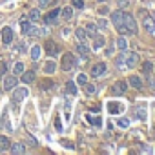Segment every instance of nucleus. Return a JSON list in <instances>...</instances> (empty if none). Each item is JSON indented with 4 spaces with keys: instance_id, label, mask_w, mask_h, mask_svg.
<instances>
[{
    "instance_id": "nucleus-1",
    "label": "nucleus",
    "mask_w": 155,
    "mask_h": 155,
    "mask_svg": "<svg viewBox=\"0 0 155 155\" xmlns=\"http://www.w3.org/2000/svg\"><path fill=\"white\" fill-rule=\"evenodd\" d=\"M111 24L115 26L119 35H126V31H124V11H120V9L113 11L111 13Z\"/></svg>"
},
{
    "instance_id": "nucleus-2",
    "label": "nucleus",
    "mask_w": 155,
    "mask_h": 155,
    "mask_svg": "<svg viewBox=\"0 0 155 155\" xmlns=\"http://www.w3.org/2000/svg\"><path fill=\"white\" fill-rule=\"evenodd\" d=\"M124 31L126 35H137V22L130 13H124Z\"/></svg>"
},
{
    "instance_id": "nucleus-3",
    "label": "nucleus",
    "mask_w": 155,
    "mask_h": 155,
    "mask_svg": "<svg viewBox=\"0 0 155 155\" xmlns=\"http://www.w3.org/2000/svg\"><path fill=\"white\" fill-rule=\"evenodd\" d=\"M77 64V60H75V57H73V53H66L64 57H62V62H60V68L64 69V71H69L73 66Z\"/></svg>"
},
{
    "instance_id": "nucleus-4",
    "label": "nucleus",
    "mask_w": 155,
    "mask_h": 155,
    "mask_svg": "<svg viewBox=\"0 0 155 155\" xmlns=\"http://www.w3.org/2000/svg\"><path fill=\"white\" fill-rule=\"evenodd\" d=\"M142 28L148 31V33H155V20H153V17L151 15H144L142 17Z\"/></svg>"
},
{
    "instance_id": "nucleus-5",
    "label": "nucleus",
    "mask_w": 155,
    "mask_h": 155,
    "mask_svg": "<svg viewBox=\"0 0 155 155\" xmlns=\"http://www.w3.org/2000/svg\"><path fill=\"white\" fill-rule=\"evenodd\" d=\"M111 91H113L115 95H124V93L128 91V82H126V81H117V82L113 84Z\"/></svg>"
},
{
    "instance_id": "nucleus-6",
    "label": "nucleus",
    "mask_w": 155,
    "mask_h": 155,
    "mask_svg": "<svg viewBox=\"0 0 155 155\" xmlns=\"http://www.w3.org/2000/svg\"><path fill=\"white\" fill-rule=\"evenodd\" d=\"M44 49H46V53H48L49 57H55V55H58V51H60L58 44H55L53 40H48V42L44 44Z\"/></svg>"
},
{
    "instance_id": "nucleus-7",
    "label": "nucleus",
    "mask_w": 155,
    "mask_h": 155,
    "mask_svg": "<svg viewBox=\"0 0 155 155\" xmlns=\"http://www.w3.org/2000/svg\"><path fill=\"white\" fill-rule=\"evenodd\" d=\"M26 95H28V90H26V88H17V90H15V93H13V99H11V102L15 104V108L18 106V101H22Z\"/></svg>"
},
{
    "instance_id": "nucleus-8",
    "label": "nucleus",
    "mask_w": 155,
    "mask_h": 155,
    "mask_svg": "<svg viewBox=\"0 0 155 155\" xmlns=\"http://www.w3.org/2000/svg\"><path fill=\"white\" fill-rule=\"evenodd\" d=\"M13 38H15V35H13V29H11L9 26H6V28L2 29V42L8 46V44H11V42H13Z\"/></svg>"
},
{
    "instance_id": "nucleus-9",
    "label": "nucleus",
    "mask_w": 155,
    "mask_h": 155,
    "mask_svg": "<svg viewBox=\"0 0 155 155\" xmlns=\"http://www.w3.org/2000/svg\"><path fill=\"white\" fill-rule=\"evenodd\" d=\"M124 64H126V68L137 66V64H139V55H137V53H128V55H124Z\"/></svg>"
},
{
    "instance_id": "nucleus-10",
    "label": "nucleus",
    "mask_w": 155,
    "mask_h": 155,
    "mask_svg": "<svg viewBox=\"0 0 155 155\" xmlns=\"http://www.w3.org/2000/svg\"><path fill=\"white\" fill-rule=\"evenodd\" d=\"M106 69H108V66H106L104 62H97V64L91 68V77H101V75L106 73Z\"/></svg>"
},
{
    "instance_id": "nucleus-11",
    "label": "nucleus",
    "mask_w": 155,
    "mask_h": 155,
    "mask_svg": "<svg viewBox=\"0 0 155 155\" xmlns=\"http://www.w3.org/2000/svg\"><path fill=\"white\" fill-rule=\"evenodd\" d=\"M18 84V79L17 75H9L4 79V90H15V86Z\"/></svg>"
},
{
    "instance_id": "nucleus-12",
    "label": "nucleus",
    "mask_w": 155,
    "mask_h": 155,
    "mask_svg": "<svg viewBox=\"0 0 155 155\" xmlns=\"http://www.w3.org/2000/svg\"><path fill=\"white\" fill-rule=\"evenodd\" d=\"M58 15H60V9H58V8H57V9H51L48 15H44V22H46V24H55L57 18H58Z\"/></svg>"
},
{
    "instance_id": "nucleus-13",
    "label": "nucleus",
    "mask_w": 155,
    "mask_h": 155,
    "mask_svg": "<svg viewBox=\"0 0 155 155\" xmlns=\"http://www.w3.org/2000/svg\"><path fill=\"white\" fill-rule=\"evenodd\" d=\"M128 84L133 88V90H142V81L139 79L137 75H131L130 79H128Z\"/></svg>"
},
{
    "instance_id": "nucleus-14",
    "label": "nucleus",
    "mask_w": 155,
    "mask_h": 155,
    "mask_svg": "<svg viewBox=\"0 0 155 155\" xmlns=\"http://www.w3.org/2000/svg\"><path fill=\"white\" fill-rule=\"evenodd\" d=\"M35 81V71L29 69V71H22V82L24 84H31Z\"/></svg>"
},
{
    "instance_id": "nucleus-15",
    "label": "nucleus",
    "mask_w": 155,
    "mask_h": 155,
    "mask_svg": "<svg viewBox=\"0 0 155 155\" xmlns=\"http://www.w3.org/2000/svg\"><path fill=\"white\" fill-rule=\"evenodd\" d=\"M77 53H81L82 58H88V57H90V49H88V46H86L84 42H79V44H77Z\"/></svg>"
},
{
    "instance_id": "nucleus-16",
    "label": "nucleus",
    "mask_w": 155,
    "mask_h": 155,
    "mask_svg": "<svg viewBox=\"0 0 155 155\" xmlns=\"http://www.w3.org/2000/svg\"><path fill=\"white\" fill-rule=\"evenodd\" d=\"M29 29H31V20H29V18H20V31H22L24 35H28Z\"/></svg>"
},
{
    "instance_id": "nucleus-17",
    "label": "nucleus",
    "mask_w": 155,
    "mask_h": 155,
    "mask_svg": "<svg viewBox=\"0 0 155 155\" xmlns=\"http://www.w3.org/2000/svg\"><path fill=\"white\" fill-rule=\"evenodd\" d=\"M115 48H119L120 51H126V49H128V40L124 38V35H120V37L115 40Z\"/></svg>"
},
{
    "instance_id": "nucleus-18",
    "label": "nucleus",
    "mask_w": 155,
    "mask_h": 155,
    "mask_svg": "<svg viewBox=\"0 0 155 155\" xmlns=\"http://www.w3.org/2000/svg\"><path fill=\"white\" fill-rule=\"evenodd\" d=\"M9 151H11V153H15V155H20V153H24V151H26V146H24V144H20V142H17V144H11V146H9Z\"/></svg>"
},
{
    "instance_id": "nucleus-19",
    "label": "nucleus",
    "mask_w": 155,
    "mask_h": 155,
    "mask_svg": "<svg viewBox=\"0 0 155 155\" xmlns=\"http://www.w3.org/2000/svg\"><path fill=\"white\" fill-rule=\"evenodd\" d=\"M104 44H106L104 37H101V35H95V37H93V48H95V49H101V48H104Z\"/></svg>"
},
{
    "instance_id": "nucleus-20",
    "label": "nucleus",
    "mask_w": 155,
    "mask_h": 155,
    "mask_svg": "<svg viewBox=\"0 0 155 155\" xmlns=\"http://www.w3.org/2000/svg\"><path fill=\"white\" fill-rule=\"evenodd\" d=\"M9 146H11L9 139H8V137H4V135H0V151H6V150H9Z\"/></svg>"
},
{
    "instance_id": "nucleus-21",
    "label": "nucleus",
    "mask_w": 155,
    "mask_h": 155,
    "mask_svg": "<svg viewBox=\"0 0 155 155\" xmlns=\"http://www.w3.org/2000/svg\"><path fill=\"white\" fill-rule=\"evenodd\" d=\"M84 29H86V35L93 38V37L97 35V29H99V28H97V24H88V26H86Z\"/></svg>"
},
{
    "instance_id": "nucleus-22",
    "label": "nucleus",
    "mask_w": 155,
    "mask_h": 155,
    "mask_svg": "<svg viewBox=\"0 0 155 155\" xmlns=\"http://www.w3.org/2000/svg\"><path fill=\"white\" fill-rule=\"evenodd\" d=\"M40 51H42V49H40V46H38V44H35V46L31 48V60H35V62H37V60L40 58Z\"/></svg>"
},
{
    "instance_id": "nucleus-23",
    "label": "nucleus",
    "mask_w": 155,
    "mask_h": 155,
    "mask_svg": "<svg viewBox=\"0 0 155 155\" xmlns=\"http://www.w3.org/2000/svg\"><path fill=\"white\" fill-rule=\"evenodd\" d=\"M133 111H135L137 119H140V120H144V119H146V106H137Z\"/></svg>"
},
{
    "instance_id": "nucleus-24",
    "label": "nucleus",
    "mask_w": 155,
    "mask_h": 155,
    "mask_svg": "<svg viewBox=\"0 0 155 155\" xmlns=\"http://www.w3.org/2000/svg\"><path fill=\"white\" fill-rule=\"evenodd\" d=\"M75 35H77V38H79L81 42H84V40L88 38V35H86V29H84V28H77V29H75Z\"/></svg>"
},
{
    "instance_id": "nucleus-25",
    "label": "nucleus",
    "mask_w": 155,
    "mask_h": 155,
    "mask_svg": "<svg viewBox=\"0 0 155 155\" xmlns=\"http://www.w3.org/2000/svg\"><path fill=\"white\" fill-rule=\"evenodd\" d=\"M151 71H153V64H151L150 60H146V62L142 64V73H144L146 77H150V75H151Z\"/></svg>"
},
{
    "instance_id": "nucleus-26",
    "label": "nucleus",
    "mask_w": 155,
    "mask_h": 155,
    "mask_svg": "<svg viewBox=\"0 0 155 155\" xmlns=\"http://www.w3.org/2000/svg\"><path fill=\"white\" fill-rule=\"evenodd\" d=\"M60 15H62L64 20H69V18L73 17V8H64V9H60Z\"/></svg>"
},
{
    "instance_id": "nucleus-27",
    "label": "nucleus",
    "mask_w": 155,
    "mask_h": 155,
    "mask_svg": "<svg viewBox=\"0 0 155 155\" xmlns=\"http://www.w3.org/2000/svg\"><path fill=\"white\" fill-rule=\"evenodd\" d=\"M28 18H29L31 22H38V20H40V11H38V9H31L29 15H28Z\"/></svg>"
},
{
    "instance_id": "nucleus-28",
    "label": "nucleus",
    "mask_w": 155,
    "mask_h": 155,
    "mask_svg": "<svg viewBox=\"0 0 155 155\" xmlns=\"http://www.w3.org/2000/svg\"><path fill=\"white\" fill-rule=\"evenodd\" d=\"M108 110H110V113H119V111H122V106L120 104H115V102H108Z\"/></svg>"
},
{
    "instance_id": "nucleus-29",
    "label": "nucleus",
    "mask_w": 155,
    "mask_h": 155,
    "mask_svg": "<svg viewBox=\"0 0 155 155\" xmlns=\"http://www.w3.org/2000/svg\"><path fill=\"white\" fill-rule=\"evenodd\" d=\"M55 69H57V64H55L53 60H48L46 66H44V73H53Z\"/></svg>"
},
{
    "instance_id": "nucleus-30",
    "label": "nucleus",
    "mask_w": 155,
    "mask_h": 155,
    "mask_svg": "<svg viewBox=\"0 0 155 155\" xmlns=\"http://www.w3.org/2000/svg\"><path fill=\"white\" fill-rule=\"evenodd\" d=\"M86 119H88V122L93 124V126H102V119H99V117H91V115H88Z\"/></svg>"
},
{
    "instance_id": "nucleus-31",
    "label": "nucleus",
    "mask_w": 155,
    "mask_h": 155,
    "mask_svg": "<svg viewBox=\"0 0 155 155\" xmlns=\"http://www.w3.org/2000/svg\"><path fill=\"white\" fill-rule=\"evenodd\" d=\"M22 71H24V64L22 62H17L13 66V75H22Z\"/></svg>"
},
{
    "instance_id": "nucleus-32",
    "label": "nucleus",
    "mask_w": 155,
    "mask_h": 155,
    "mask_svg": "<svg viewBox=\"0 0 155 155\" xmlns=\"http://www.w3.org/2000/svg\"><path fill=\"white\" fill-rule=\"evenodd\" d=\"M66 91H68L69 95H75V93H77V86H75V82L69 81V82L66 84Z\"/></svg>"
},
{
    "instance_id": "nucleus-33",
    "label": "nucleus",
    "mask_w": 155,
    "mask_h": 155,
    "mask_svg": "<svg viewBox=\"0 0 155 155\" xmlns=\"http://www.w3.org/2000/svg\"><path fill=\"white\" fill-rule=\"evenodd\" d=\"M40 88H42V90H51V88H53V81H49V79L42 81V82H40Z\"/></svg>"
},
{
    "instance_id": "nucleus-34",
    "label": "nucleus",
    "mask_w": 155,
    "mask_h": 155,
    "mask_svg": "<svg viewBox=\"0 0 155 155\" xmlns=\"http://www.w3.org/2000/svg\"><path fill=\"white\" fill-rule=\"evenodd\" d=\"M84 90H86V93H88V95H95V91H97V88H95L93 84H88V82L84 84Z\"/></svg>"
},
{
    "instance_id": "nucleus-35",
    "label": "nucleus",
    "mask_w": 155,
    "mask_h": 155,
    "mask_svg": "<svg viewBox=\"0 0 155 155\" xmlns=\"http://www.w3.org/2000/svg\"><path fill=\"white\" fill-rule=\"evenodd\" d=\"M71 6L77 9H82L84 8V0H71Z\"/></svg>"
},
{
    "instance_id": "nucleus-36",
    "label": "nucleus",
    "mask_w": 155,
    "mask_h": 155,
    "mask_svg": "<svg viewBox=\"0 0 155 155\" xmlns=\"http://www.w3.org/2000/svg\"><path fill=\"white\" fill-rule=\"evenodd\" d=\"M115 64H117V68H126V64H124V55H119L117 60H115Z\"/></svg>"
},
{
    "instance_id": "nucleus-37",
    "label": "nucleus",
    "mask_w": 155,
    "mask_h": 155,
    "mask_svg": "<svg viewBox=\"0 0 155 155\" xmlns=\"http://www.w3.org/2000/svg\"><path fill=\"white\" fill-rule=\"evenodd\" d=\"M77 82H79L81 86H84V84L88 82V77H86L84 73H81V75H79V79H77Z\"/></svg>"
},
{
    "instance_id": "nucleus-38",
    "label": "nucleus",
    "mask_w": 155,
    "mask_h": 155,
    "mask_svg": "<svg viewBox=\"0 0 155 155\" xmlns=\"http://www.w3.org/2000/svg\"><path fill=\"white\" fill-rule=\"evenodd\" d=\"M117 124H119V128H128V126H130V120H128V119H119Z\"/></svg>"
},
{
    "instance_id": "nucleus-39",
    "label": "nucleus",
    "mask_w": 155,
    "mask_h": 155,
    "mask_svg": "<svg viewBox=\"0 0 155 155\" xmlns=\"http://www.w3.org/2000/svg\"><path fill=\"white\" fill-rule=\"evenodd\" d=\"M146 82H148V86H150L151 90H155V81L151 79V75H150V77H146Z\"/></svg>"
},
{
    "instance_id": "nucleus-40",
    "label": "nucleus",
    "mask_w": 155,
    "mask_h": 155,
    "mask_svg": "<svg viewBox=\"0 0 155 155\" xmlns=\"http://www.w3.org/2000/svg\"><path fill=\"white\" fill-rule=\"evenodd\" d=\"M106 26H108V22H106V20H102V18H101L99 22H97V28H101V29H104Z\"/></svg>"
},
{
    "instance_id": "nucleus-41",
    "label": "nucleus",
    "mask_w": 155,
    "mask_h": 155,
    "mask_svg": "<svg viewBox=\"0 0 155 155\" xmlns=\"http://www.w3.org/2000/svg\"><path fill=\"white\" fill-rule=\"evenodd\" d=\"M55 128H57V130H58V131H60V130H62V124H60V119H58V117H57V119H55Z\"/></svg>"
},
{
    "instance_id": "nucleus-42",
    "label": "nucleus",
    "mask_w": 155,
    "mask_h": 155,
    "mask_svg": "<svg viewBox=\"0 0 155 155\" xmlns=\"http://www.w3.org/2000/svg\"><path fill=\"white\" fill-rule=\"evenodd\" d=\"M119 8H128V0H119Z\"/></svg>"
},
{
    "instance_id": "nucleus-43",
    "label": "nucleus",
    "mask_w": 155,
    "mask_h": 155,
    "mask_svg": "<svg viewBox=\"0 0 155 155\" xmlns=\"http://www.w3.org/2000/svg\"><path fill=\"white\" fill-rule=\"evenodd\" d=\"M106 13H108V8H106V6H102V8L99 9V15H106Z\"/></svg>"
},
{
    "instance_id": "nucleus-44",
    "label": "nucleus",
    "mask_w": 155,
    "mask_h": 155,
    "mask_svg": "<svg viewBox=\"0 0 155 155\" xmlns=\"http://www.w3.org/2000/svg\"><path fill=\"white\" fill-rule=\"evenodd\" d=\"M49 4V0H38V6L40 8H44V6H48Z\"/></svg>"
},
{
    "instance_id": "nucleus-45",
    "label": "nucleus",
    "mask_w": 155,
    "mask_h": 155,
    "mask_svg": "<svg viewBox=\"0 0 155 155\" xmlns=\"http://www.w3.org/2000/svg\"><path fill=\"white\" fill-rule=\"evenodd\" d=\"M99 2H104V0H99Z\"/></svg>"
}]
</instances>
